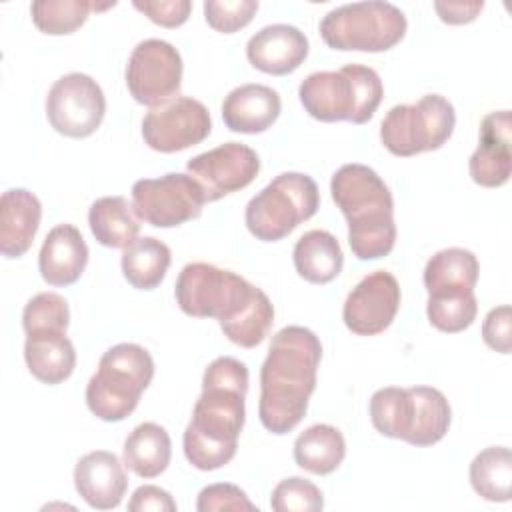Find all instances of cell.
Wrapping results in <instances>:
<instances>
[{
	"label": "cell",
	"instance_id": "cell-1",
	"mask_svg": "<svg viewBox=\"0 0 512 512\" xmlns=\"http://www.w3.org/2000/svg\"><path fill=\"white\" fill-rule=\"evenodd\" d=\"M322 358L318 336L304 326H286L272 336L260 368L258 416L272 434L292 432L308 410Z\"/></svg>",
	"mask_w": 512,
	"mask_h": 512
},
{
	"label": "cell",
	"instance_id": "cell-2",
	"mask_svg": "<svg viewBox=\"0 0 512 512\" xmlns=\"http://www.w3.org/2000/svg\"><path fill=\"white\" fill-rule=\"evenodd\" d=\"M330 192L348 220V244L358 260H378L396 242L394 200L386 182L364 164L340 166Z\"/></svg>",
	"mask_w": 512,
	"mask_h": 512
},
{
	"label": "cell",
	"instance_id": "cell-3",
	"mask_svg": "<svg viewBox=\"0 0 512 512\" xmlns=\"http://www.w3.org/2000/svg\"><path fill=\"white\" fill-rule=\"evenodd\" d=\"M246 392L234 386L202 382L192 420L184 430V456L198 470H216L228 464L244 428Z\"/></svg>",
	"mask_w": 512,
	"mask_h": 512
},
{
	"label": "cell",
	"instance_id": "cell-4",
	"mask_svg": "<svg viewBox=\"0 0 512 512\" xmlns=\"http://www.w3.org/2000/svg\"><path fill=\"white\" fill-rule=\"evenodd\" d=\"M304 110L320 122H368L382 102L384 86L376 70L346 64L336 72H312L298 88Z\"/></svg>",
	"mask_w": 512,
	"mask_h": 512
},
{
	"label": "cell",
	"instance_id": "cell-5",
	"mask_svg": "<svg viewBox=\"0 0 512 512\" xmlns=\"http://www.w3.org/2000/svg\"><path fill=\"white\" fill-rule=\"evenodd\" d=\"M152 376L154 360L146 348L132 342L108 348L86 386L88 410L104 422L128 418L136 410Z\"/></svg>",
	"mask_w": 512,
	"mask_h": 512
},
{
	"label": "cell",
	"instance_id": "cell-6",
	"mask_svg": "<svg viewBox=\"0 0 512 512\" xmlns=\"http://www.w3.org/2000/svg\"><path fill=\"white\" fill-rule=\"evenodd\" d=\"M320 192L302 172H282L246 204V228L256 240L278 242L316 214Z\"/></svg>",
	"mask_w": 512,
	"mask_h": 512
},
{
	"label": "cell",
	"instance_id": "cell-7",
	"mask_svg": "<svg viewBox=\"0 0 512 512\" xmlns=\"http://www.w3.org/2000/svg\"><path fill=\"white\" fill-rule=\"evenodd\" d=\"M404 12L382 0L352 2L330 10L320 22V36L332 50L386 52L406 34Z\"/></svg>",
	"mask_w": 512,
	"mask_h": 512
},
{
	"label": "cell",
	"instance_id": "cell-8",
	"mask_svg": "<svg viewBox=\"0 0 512 512\" xmlns=\"http://www.w3.org/2000/svg\"><path fill=\"white\" fill-rule=\"evenodd\" d=\"M454 106L440 94H426L416 104H398L380 124V140L394 156H416L438 150L452 136Z\"/></svg>",
	"mask_w": 512,
	"mask_h": 512
},
{
	"label": "cell",
	"instance_id": "cell-9",
	"mask_svg": "<svg viewBox=\"0 0 512 512\" xmlns=\"http://www.w3.org/2000/svg\"><path fill=\"white\" fill-rule=\"evenodd\" d=\"M256 286L242 276L206 262L186 264L174 286L180 310L192 318H216L218 322L236 316L254 296Z\"/></svg>",
	"mask_w": 512,
	"mask_h": 512
},
{
	"label": "cell",
	"instance_id": "cell-10",
	"mask_svg": "<svg viewBox=\"0 0 512 512\" xmlns=\"http://www.w3.org/2000/svg\"><path fill=\"white\" fill-rule=\"evenodd\" d=\"M206 198L190 174L168 172L160 178H142L132 186L136 216L154 228H174L202 214Z\"/></svg>",
	"mask_w": 512,
	"mask_h": 512
},
{
	"label": "cell",
	"instance_id": "cell-11",
	"mask_svg": "<svg viewBox=\"0 0 512 512\" xmlns=\"http://www.w3.org/2000/svg\"><path fill=\"white\" fill-rule=\"evenodd\" d=\"M106 114V98L100 84L82 72L58 78L46 96V116L50 126L68 138L94 134Z\"/></svg>",
	"mask_w": 512,
	"mask_h": 512
},
{
	"label": "cell",
	"instance_id": "cell-12",
	"mask_svg": "<svg viewBox=\"0 0 512 512\" xmlns=\"http://www.w3.org/2000/svg\"><path fill=\"white\" fill-rule=\"evenodd\" d=\"M182 84L180 52L166 40L148 38L136 44L126 64V86L144 106H160L176 98Z\"/></svg>",
	"mask_w": 512,
	"mask_h": 512
},
{
	"label": "cell",
	"instance_id": "cell-13",
	"mask_svg": "<svg viewBox=\"0 0 512 512\" xmlns=\"http://www.w3.org/2000/svg\"><path fill=\"white\" fill-rule=\"evenodd\" d=\"M212 120L208 108L188 96H176L146 112L142 138L156 152H180L208 138Z\"/></svg>",
	"mask_w": 512,
	"mask_h": 512
},
{
	"label": "cell",
	"instance_id": "cell-14",
	"mask_svg": "<svg viewBox=\"0 0 512 512\" xmlns=\"http://www.w3.org/2000/svg\"><path fill=\"white\" fill-rule=\"evenodd\" d=\"M188 174L198 182L206 202L246 188L260 172L258 154L240 142H226L188 160Z\"/></svg>",
	"mask_w": 512,
	"mask_h": 512
},
{
	"label": "cell",
	"instance_id": "cell-15",
	"mask_svg": "<svg viewBox=\"0 0 512 512\" xmlns=\"http://www.w3.org/2000/svg\"><path fill=\"white\" fill-rule=\"evenodd\" d=\"M398 308V280L386 270H376L352 288L342 308V320L352 334L376 336L392 324Z\"/></svg>",
	"mask_w": 512,
	"mask_h": 512
},
{
	"label": "cell",
	"instance_id": "cell-16",
	"mask_svg": "<svg viewBox=\"0 0 512 512\" xmlns=\"http://www.w3.org/2000/svg\"><path fill=\"white\" fill-rule=\"evenodd\" d=\"M472 180L484 188L508 182L512 170V116L510 110L490 112L480 124V144L470 156Z\"/></svg>",
	"mask_w": 512,
	"mask_h": 512
},
{
	"label": "cell",
	"instance_id": "cell-17",
	"mask_svg": "<svg viewBox=\"0 0 512 512\" xmlns=\"http://www.w3.org/2000/svg\"><path fill=\"white\" fill-rule=\"evenodd\" d=\"M74 486L90 508L112 510L126 494L128 476L114 452L94 450L76 462Z\"/></svg>",
	"mask_w": 512,
	"mask_h": 512
},
{
	"label": "cell",
	"instance_id": "cell-18",
	"mask_svg": "<svg viewBox=\"0 0 512 512\" xmlns=\"http://www.w3.org/2000/svg\"><path fill=\"white\" fill-rule=\"evenodd\" d=\"M248 62L266 74L294 72L308 56V38L290 24H270L258 30L246 44Z\"/></svg>",
	"mask_w": 512,
	"mask_h": 512
},
{
	"label": "cell",
	"instance_id": "cell-19",
	"mask_svg": "<svg viewBox=\"0 0 512 512\" xmlns=\"http://www.w3.org/2000/svg\"><path fill=\"white\" fill-rule=\"evenodd\" d=\"M88 264V246L72 224L54 226L38 254V268L50 286L74 284Z\"/></svg>",
	"mask_w": 512,
	"mask_h": 512
},
{
	"label": "cell",
	"instance_id": "cell-20",
	"mask_svg": "<svg viewBox=\"0 0 512 512\" xmlns=\"http://www.w3.org/2000/svg\"><path fill=\"white\" fill-rule=\"evenodd\" d=\"M282 102L276 90L264 84H242L222 102V120L232 132L258 134L280 116Z\"/></svg>",
	"mask_w": 512,
	"mask_h": 512
},
{
	"label": "cell",
	"instance_id": "cell-21",
	"mask_svg": "<svg viewBox=\"0 0 512 512\" xmlns=\"http://www.w3.org/2000/svg\"><path fill=\"white\" fill-rule=\"evenodd\" d=\"M42 218L40 200L24 190L10 188L0 198V252L4 258H20L34 242Z\"/></svg>",
	"mask_w": 512,
	"mask_h": 512
},
{
	"label": "cell",
	"instance_id": "cell-22",
	"mask_svg": "<svg viewBox=\"0 0 512 512\" xmlns=\"http://www.w3.org/2000/svg\"><path fill=\"white\" fill-rule=\"evenodd\" d=\"M24 360L36 380L54 386L72 376L76 366V350L66 332L38 330L26 334Z\"/></svg>",
	"mask_w": 512,
	"mask_h": 512
},
{
	"label": "cell",
	"instance_id": "cell-23",
	"mask_svg": "<svg viewBox=\"0 0 512 512\" xmlns=\"http://www.w3.org/2000/svg\"><path fill=\"white\" fill-rule=\"evenodd\" d=\"M408 390V426L404 442L412 446H432L440 442L452 420L446 396L432 386H412Z\"/></svg>",
	"mask_w": 512,
	"mask_h": 512
},
{
	"label": "cell",
	"instance_id": "cell-24",
	"mask_svg": "<svg viewBox=\"0 0 512 512\" xmlns=\"http://www.w3.org/2000/svg\"><path fill=\"white\" fill-rule=\"evenodd\" d=\"M296 272L312 284L332 282L344 266V254L338 240L326 230H310L298 238L294 252Z\"/></svg>",
	"mask_w": 512,
	"mask_h": 512
},
{
	"label": "cell",
	"instance_id": "cell-25",
	"mask_svg": "<svg viewBox=\"0 0 512 512\" xmlns=\"http://www.w3.org/2000/svg\"><path fill=\"white\" fill-rule=\"evenodd\" d=\"M140 218L124 196L98 198L88 210V224L98 244L128 248L140 232Z\"/></svg>",
	"mask_w": 512,
	"mask_h": 512
},
{
	"label": "cell",
	"instance_id": "cell-26",
	"mask_svg": "<svg viewBox=\"0 0 512 512\" xmlns=\"http://www.w3.org/2000/svg\"><path fill=\"white\" fill-rule=\"evenodd\" d=\"M124 464L140 478L160 476L172 456V442L168 432L154 422L138 424L124 440Z\"/></svg>",
	"mask_w": 512,
	"mask_h": 512
},
{
	"label": "cell",
	"instance_id": "cell-27",
	"mask_svg": "<svg viewBox=\"0 0 512 512\" xmlns=\"http://www.w3.org/2000/svg\"><path fill=\"white\" fill-rule=\"evenodd\" d=\"M346 456L342 432L330 424H314L306 428L294 442V460L312 474L334 472Z\"/></svg>",
	"mask_w": 512,
	"mask_h": 512
},
{
	"label": "cell",
	"instance_id": "cell-28",
	"mask_svg": "<svg viewBox=\"0 0 512 512\" xmlns=\"http://www.w3.org/2000/svg\"><path fill=\"white\" fill-rule=\"evenodd\" d=\"M172 254L170 248L152 236L136 238L122 252V274L138 290H154L164 280Z\"/></svg>",
	"mask_w": 512,
	"mask_h": 512
},
{
	"label": "cell",
	"instance_id": "cell-29",
	"mask_svg": "<svg viewBox=\"0 0 512 512\" xmlns=\"http://www.w3.org/2000/svg\"><path fill=\"white\" fill-rule=\"evenodd\" d=\"M470 484L488 502H508L512 490V452L506 446H488L470 464Z\"/></svg>",
	"mask_w": 512,
	"mask_h": 512
},
{
	"label": "cell",
	"instance_id": "cell-30",
	"mask_svg": "<svg viewBox=\"0 0 512 512\" xmlns=\"http://www.w3.org/2000/svg\"><path fill=\"white\" fill-rule=\"evenodd\" d=\"M478 260L470 250L446 248L436 252L424 268V286L430 292L436 290H460L472 288L478 280Z\"/></svg>",
	"mask_w": 512,
	"mask_h": 512
},
{
	"label": "cell",
	"instance_id": "cell-31",
	"mask_svg": "<svg viewBox=\"0 0 512 512\" xmlns=\"http://www.w3.org/2000/svg\"><path fill=\"white\" fill-rule=\"evenodd\" d=\"M116 6V2L108 4H96V2H86V0H36L30 6L32 22L34 26L52 36H62V34H72L78 30L88 14L92 10H108Z\"/></svg>",
	"mask_w": 512,
	"mask_h": 512
},
{
	"label": "cell",
	"instance_id": "cell-32",
	"mask_svg": "<svg viewBox=\"0 0 512 512\" xmlns=\"http://www.w3.org/2000/svg\"><path fill=\"white\" fill-rule=\"evenodd\" d=\"M426 314L430 324L448 334L466 330L478 314V302L472 288L436 290L428 294Z\"/></svg>",
	"mask_w": 512,
	"mask_h": 512
},
{
	"label": "cell",
	"instance_id": "cell-33",
	"mask_svg": "<svg viewBox=\"0 0 512 512\" xmlns=\"http://www.w3.org/2000/svg\"><path fill=\"white\" fill-rule=\"evenodd\" d=\"M272 322L274 306L270 298L260 288H256L252 300L236 316L218 324L230 342L242 348H254L268 336Z\"/></svg>",
	"mask_w": 512,
	"mask_h": 512
},
{
	"label": "cell",
	"instance_id": "cell-34",
	"mask_svg": "<svg viewBox=\"0 0 512 512\" xmlns=\"http://www.w3.org/2000/svg\"><path fill=\"white\" fill-rule=\"evenodd\" d=\"M372 426L388 438L402 440L408 426V390L398 386H386L370 398Z\"/></svg>",
	"mask_w": 512,
	"mask_h": 512
},
{
	"label": "cell",
	"instance_id": "cell-35",
	"mask_svg": "<svg viewBox=\"0 0 512 512\" xmlns=\"http://www.w3.org/2000/svg\"><path fill=\"white\" fill-rule=\"evenodd\" d=\"M70 324V310L68 302L56 292H40L30 298L22 312V326L24 332H38V330H62L66 332Z\"/></svg>",
	"mask_w": 512,
	"mask_h": 512
},
{
	"label": "cell",
	"instance_id": "cell-36",
	"mask_svg": "<svg viewBox=\"0 0 512 512\" xmlns=\"http://www.w3.org/2000/svg\"><path fill=\"white\" fill-rule=\"evenodd\" d=\"M270 506L276 512H318L324 508V498L314 482L292 476L276 484Z\"/></svg>",
	"mask_w": 512,
	"mask_h": 512
},
{
	"label": "cell",
	"instance_id": "cell-37",
	"mask_svg": "<svg viewBox=\"0 0 512 512\" xmlns=\"http://www.w3.org/2000/svg\"><path fill=\"white\" fill-rule=\"evenodd\" d=\"M258 12L256 0H208L204 2L206 22L222 34H232L248 26Z\"/></svg>",
	"mask_w": 512,
	"mask_h": 512
},
{
	"label": "cell",
	"instance_id": "cell-38",
	"mask_svg": "<svg viewBox=\"0 0 512 512\" xmlns=\"http://www.w3.org/2000/svg\"><path fill=\"white\" fill-rule=\"evenodd\" d=\"M198 512H222V510H256V504L250 502L244 490L234 484H210L200 490L196 500Z\"/></svg>",
	"mask_w": 512,
	"mask_h": 512
},
{
	"label": "cell",
	"instance_id": "cell-39",
	"mask_svg": "<svg viewBox=\"0 0 512 512\" xmlns=\"http://www.w3.org/2000/svg\"><path fill=\"white\" fill-rule=\"evenodd\" d=\"M132 6L144 16H148L154 24L164 28L182 26L192 12L190 0H136Z\"/></svg>",
	"mask_w": 512,
	"mask_h": 512
},
{
	"label": "cell",
	"instance_id": "cell-40",
	"mask_svg": "<svg viewBox=\"0 0 512 512\" xmlns=\"http://www.w3.org/2000/svg\"><path fill=\"white\" fill-rule=\"evenodd\" d=\"M482 338L488 348L510 354L512 350V312L508 304L492 308L482 324Z\"/></svg>",
	"mask_w": 512,
	"mask_h": 512
},
{
	"label": "cell",
	"instance_id": "cell-41",
	"mask_svg": "<svg viewBox=\"0 0 512 512\" xmlns=\"http://www.w3.org/2000/svg\"><path fill=\"white\" fill-rule=\"evenodd\" d=\"M130 512H176L174 498L154 484H144L134 490L130 502Z\"/></svg>",
	"mask_w": 512,
	"mask_h": 512
},
{
	"label": "cell",
	"instance_id": "cell-42",
	"mask_svg": "<svg viewBox=\"0 0 512 512\" xmlns=\"http://www.w3.org/2000/svg\"><path fill=\"white\" fill-rule=\"evenodd\" d=\"M484 2H436L434 10L446 24H468L482 12Z\"/></svg>",
	"mask_w": 512,
	"mask_h": 512
}]
</instances>
